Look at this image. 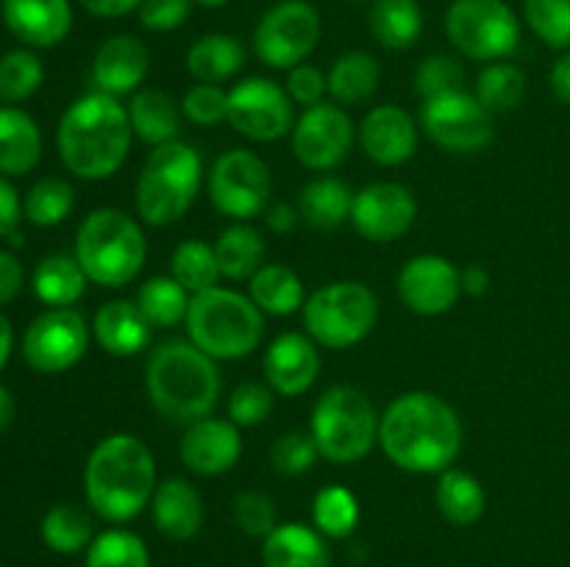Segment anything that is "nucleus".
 Here are the masks:
<instances>
[{
    "mask_svg": "<svg viewBox=\"0 0 570 567\" xmlns=\"http://www.w3.org/2000/svg\"><path fill=\"white\" fill-rule=\"evenodd\" d=\"M465 431L454 406L440 395L404 392L379 417V445L406 472H443L460 456Z\"/></svg>",
    "mask_w": 570,
    "mask_h": 567,
    "instance_id": "nucleus-1",
    "label": "nucleus"
},
{
    "mask_svg": "<svg viewBox=\"0 0 570 567\" xmlns=\"http://www.w3.org/2000/svg\"><path fill=\"white\" fill-rule=\"evenodd\" d=\"M131 120L120 98L106 92H89L72 100L61 115L56 145L72 176L83 181H106L128 159L131 148Z\"/></svg>",
    "mask_w": 570,
    "mask_h": 567,
    "instance_id": "nucleus-2",
    "label": "nucleus"
},
{
    "mask_svg": "<svg viewBox=\"0 0 570 567\" xmlns=\"http://www.w3.org/2000/svg\"><path fill=\"white\" fill-rule=\"evenodd\" d=\"M156 459L134 434H109L89 454L83 493L89 506L109 523H128L150 506L156 493Z\"/></svg>",
    "mask_w": 570,
    "mask_h": 567,
    "instance_id": "nucleus-3",
    "label": "nucleus"
},
{
    "mask_svg": "<svg viewBox=\"0 0 570 567\" xmlns=\"http://www.w3.org/2000/svg\"><path fill=\"white\" fill-rule=\"evenodd\" d=\"M145 392L167 422L193 426L212 417L220 398V372L193 342H165L145 365Z\"/></svg>",
    "mask_w": 570,
    "mask_h": 567,
    "instance_id": "nucleus-4",
    "label": "nucleus"
},
{
    "mask_svg": "<svg viewBox=\"0 0 570 567\" xmlns=\"http://www.w3.org/2000/svg\"><path fill=\"white\" fill-rule=\"evenodd\" d=\"M184 326L189 342L215 361L245 359L259 348L265 337V315L259 306L248 295L226 287L193 295Z\"/></svg>",
    "mask_w": 570,
    "mask_h": 567,
    "instance_id": "nucleus-5",
    "label": "nucleus"
},
{
    "mask_svg": "<svg viewBox=\"0 0 570 567\" xmlns=\"http://www.w3.org/2000/svg\"><path fill=\"white\" fill-rule=\"evenodd\" d=\"M76 259L89 281L120 289L142 272L148 242L131 215L104 206V209L89 211L78 226Z\"/></svg>",
    "mask_w": 570,
    "mask_h": 567,
    "instance_id": "nucleus-6",
    "label": "nucleus"
},
{
    "mask_svg": "<svg viewBox=\"0 0 570 567\" xmlns=\"http://www.w3.org/2000/svg\"><path fill=\"white\" fill-rule=\"evenodd\" d=\"M204 183L200 153L184 139L150 150L137 181V215L154 228L173 226L193 209Z\"/></svg>",
    "mask_w": 570,
    "mask_h": 567,
    "instance_id": "nucleus-7",
    "label": "nucleus"
},
{
    "mask_svg": "<svg viewBox=\"0 0 570 567\" xmlns=\"http://www.w3.org/2000/svg\"><path fill=\"white\" fill-rule=\"evenodd\" d=\"M376 406L362 389L337 384L317 398L312 409L309 434L321 459L334 465H354L365 459L379 442Z\"/></svg>",
    "mask_w": 570,
    "mask_h": 567,
    "instance_id": "nucleus-8",
    "label": "nucleus"
},
{
    "mask_svg": "<svg viewBox=\"0 0 570 567\" xmlns=\"http://www.w3.org/2000/svg\"><path fill=\"white\" fill-rule=\"evenodd\" d=\"M306 334L328 350H348L371 337L379 300L362 281H334L315 289L304 304Z\"/></svg>",
    "mask_w": 570,
    "mask_h": 567,
    "instance_id": "nucleus-9",
    "label": "nucleus"
},
{
    "mask_svg": "<svg viewBox=\"0 0 570 567\" xmlns=\"http://www.w3.org/2000/svg\"><path fill=\"white\" fill-rule=\"evenodd\" d=\"M445 33L465 59L504 61L521 44V20L504 0H454Z\"/></svg>",
    "mask_w": 570,
    "mask_h": 567,
    "instance_id": "nucleus-10",
    "label": "nucleus"
},
{
    "mask_svg": "<svg viewBox=\"0 0 570 567\" xmlns=\"http://www.w3.org/2000/svg\"><path fill=\"white\" fill-rule=\"evenodd\" d=\"M321 31V11L309 0H282L256 22L254 50L273 70H293L315 53Z\"/></svg>",
    "mask_w": 570,
    "mask_h": 567,
    "instance_id": "nucleus-11",
    "label": "nucleus"
},
{
    "mask_svg": "<svg viewBox=\"0 0 570 567\" xmlns=\"http://www.w3.org/2000/svg\"><path fill=\"white\" fill-rule=\"evenodd\" d=\"M209 200L223 217L234 222H248L259 217L271 203V170L254 150L232 148L215 159L209 178Z\"/></svg>",
    "mask_w": 570,
    "mask_h": 567,
    "instance_id": "nucleus-12",
    "label": "nucleus"
},
{
    "mask_svg": "<svg viewBox=\"0 0 570 567\" xmlns=\"http://www.w3.org/2000/svg\"><path fill=\"white\" fill-rule=\"evenodd\" d=\"M421 128L449 153H479L493 142V115L468 89L423 100Z\"/></svg>",
    "mask_w": 570,
    "mask_h": 567,
    "instance_id": "nucleus-13",
    "label": "nucleus"
},
{
    "mask_svg": "<svg viewBox=\"0 0 570 567\" xmlns=\"http://www.w3.org/2000/svg\"><path fill=\"white\" fill-rule=\"evenodd\" d=\"M226 122L254 142H276L293 133V98L271 78H245L228 92Z\"/></svg>",
    "mask_w": 570,
    "mask_h": 567,
    "instance_id": "nucleus-14",
    "label": "nucleus"
},
{
    "mask_svg": "<svg viewBox=\"0 0 570 567\" xmlns=\"http://www.w3.org/2000/svg\"><path fill=\"white\" fill-rule=\"evenodd\" d=\"M89 348V326L76 309H48L26 328L22 356L28 367L45 376L65 372L83 359Z\"/></svg>",
    "mask_w": 570,
    "mask_h": 567,
    "instance_id": "nucleus-15",
    "label": "nucleus"
},
{
    "mask_svg": "<svg viewBox=\"0 0 570 567\" xmlns=\"http://www.w3.org/2000/svg\"><path fill=\"white\" fill-rule=\"evenodd\" d=\"M356 128L343 106L317 103L304 109L293 126V153L306 170L326 172L343 165L354 148Z\"/></svg>",
    "mask_w": 570,
    "mask_h": 567,
    "instance_id": "nucleus-16",
    "label": "nucleus"
},
{
    "mask_svg": "<svg viewBox=\"0 0 570 567\" xmlns=\"http://www.w3.org/2000/svg\"><path fill=\"white\" fill-rule=\"evenodd\" d=\"M399 298L412 315L440 317L456 306L462 295V270L438 253L412 256L395 278Z\"/></svg>",
    "mask_w": 570,
    "mask_h": 567,
    "instance_id": "nucleus-17",
    "label": "nucleus"
},
{
    "mask_svg": "<svg viewBox=\"0 0 570 567\" xmlns=\"http://www.w3.org/2000/svg\"><path fill=\"white\" fill-rule=\"evenodd\" d=\"M417 217V200L404 183L376 181L354 195L351 222L367 242L387 245L404 237Z\"/></svg>",
    "mask_w": 570,
    "mask_h": 567,
    "instance_id": "nucleus-18",
    "label": "nucleus"
},
{
    "mask_svg": "<svg viewBox=\"0 0 570 567\" xmlns=\"http://www.w3.org/2000/svg\"><path fill=\"white\" fill-rule=\"evenodd\" d=\"M262 370H265V381L273 392L284 395V398H298L317 381V372H321L317 342L309 334H278L267 345Z\"/></svg>",
    "mask_w": 570,
    "mask_h": 567,
    "instance_id": "nucleus-19",
    "label": "nucleus"
},
{
    "mask_svg": "<svg viewBox=\"0 0 570 567\" xmlns=\"http://www.w3.org/2000/svg\"><path fill=\"white\" fill-rule=\"evenodd\" d=\"M239 454H243L239 426L220 417H204L187 426L178 442V456L195 476H223L237 465Z\"/></svg>",
    "mask_w": 570,
    "mask_h": 567,
    "instance_id": "nucleus-20",
    "label": "nucleus"
},
{
    "mask_svg": "<svg viewBox=\"0 0 570 567\" xmlns=\"http://www.w3.org/2000/svg\"><path fill=\"white\" fill-rule=\"evenodd\" d=\"M356 139H360L362 153L373 165L399 167L415 156L417 122L401 106H376V109H371L365 115L360 131H356Z\"/></svg>",
    "mask_w": 570,
    "mask_h": 567,
    "instance_id": "nucleus-21",
    "label": "nucleus"
},
{
    "mask_svg": "<svg viewBox=\"0 0 570 567\" xmlns=\"http://www.w3.org/2000/svg\"><path fill=\"white\" fill-rule=\"evenodd\" d=\"M148 70V44L139 37H131V33H117V37L106 39L98 53H95L92 83L98 92L122 98V94H134L142 87Z\"/></svg>",
    "mask_w": 570,
    "mask_h": 567,
    "instance_id": "nucleus-22",
    "label": "nucleus"
},
{
    "mask_svg": "<svg viewBox=\"0 0 570 567\" xmlns=\"http://www.w3.org/2000/svg\"><path fill=\"white\" fill-rule=\"evenodd\" d=\"M3 22L20 42L53 48L72 28L70 0H3Z\"/></svg>",
    "mask_w": 570,
    "mask_h": 567,
    "instance_id": "nucleus-23",
    "label": "nucleus"
},
{
    "mask_svg": "<svg viewBox=\"0 0 570 567\" xmlns=\"http://www.w3.org/2000/svg\"><path fill=\"white\" fill-rule=\"evenodd\" d=\"M156 528L170 539H193L204 526V498L187 478H167L150 498Z\"/></svg>",
    "mask_w": 570,
    "mask_h": 567,
    "instance_id": "nucleus-24",
    "label": "nucleus"
},
{
    "mask_svg": "<svg viewBox=\"0 0 570 567\" xmlns=\"http://www.w3.org/2000/svg\"><path fill=\"white\" fill-rule=\"evenodd\" d=\"M150 322L139 311L137 300H109L92 320V334L109 356H134L148 348Z\"/></svg>",
    "mask_w": 570,
    "mask_h": 567,
    "instance_id": "nucleus-25",
    "label": "nucleus"
},
{
    "mask_svg": "<svg viewBox=\"0 0 570 567\" xmlns=\"http://www.w3.org/2000/svg\"><path fill=\"white\" fill-rule=\"evenodd\" d=\"M265 567H328L332 550L317 528L304 523H278L262 545Z\"/></svg>",
    "mask_w": 570,
    "mask_h": 567,
    "instance_id": "nucleus-26",
    "label": "nucleus"
},
{
    "mask_svg": "<svg viewBox=\"0 0 570 567\" xmlns=\"http://www.w3.org/2000/svg\"><path fill=\"white\" fill-rule=\"evenodd\" d=\"M126 109L134 137L142 139L150 148H159V145L178 139L184 117L181 103H176L161 89H137Z\"/></svg>",
    "mask_w": 570,
    "mask_h": 567,
    "instance_id": "nucleus-27",
    "label": "nucleus"
},
{
    "mask_svg": "<svg viewBox=\"0 0 570 567\" xmlns=\"http://www.w3.org/2000/svg\"><path fill=\"white\" fill-rule=\"evenodd\" d=\"M42 156V133L37 120L22 109L3 106L0 109V172L26 176L39 165Z\"/></svg>",
    "mask_w": 570,
    "mask_h": 567,
    "instance_id": "nucleus-28",
    "label": "nucleus"
},
{
    "mask_svg": "<svg viewBox=\"0 0 570 567\" xmlns=\"http://www.w3.org/2000/svg\"><path fill=\"white\" fill-rule=\"evenodd\" d=\"M354 209V192L348 183L334 176L315 178L306 183L298 195V215L315 231H334L351 220Z\"/></svg>",
    "mask_w": 570,
    "mask_h": 567,
    "instance_id": "nucleus-29",
    "label": "nucleus"
},
{
    "mask_svg": "<svg viewBox=\"0 0 570 567\" xmlns=\"http://www.w3.org/2000/svg\"><path fill=\"white\" fill-rule=\"evenodd\" d=\"M245 48L232 33H206L187 50V72L198 83H226L243 70Z\"/></svg>",
    "mask_w": 570,
    "mask_h": 567,
    "instance_id": "nucleus-30",
    "label": "nucleus"
},
{
    "mask_svg": "<svg viewBox=\"0 0 570 567\" xmlns=\"http://www.w3.org/2000/svg\"><path fill=\"white\" fill-rule=\"evenodd\" d=\"M87 272L78 265L76 256H45L37 267H33V295L50 309H70L72 304L83 298L87 292Z\"/></svg>",
    "mask_w": 570,
    "mask_h": 567,
    "instance_id": "nucleus-31",
    "label": "nucleus"
},
{
    "mask_svg": "<svg viewBox=\"0 0 570 567\" xmlns=\"http://www.w3.org/2000/svg\"><path fill=\"white\" fill-rule=\"evenodd\" d=\"M434 500H438L440 515L454 526H473L482 520L484 509H488V495H484L479 478L460 467H449L440 472Z\"/></svg>",
    "mask_w": 570,
    "mask_h": 567,
    "instance_id": "nucleus-32",
    "label": "nucleus"
},
{
    "mask_svg": "<svg viewBox=\"0 0 570 567\" xmlns=\"http://www.w3.org/2000/svg\"><path fill=\"white\" fill-rule=\"evenodd\" d=\"M248 298L259 306L262 315L287 317L304 309L306 289L298 272L284 265H262L248 284Z\"/></svg>",
    "mask_w": 570,
    "mask_h": 567,
    "instance_id": "nucleus-33",
    "label": "nucleus"
},
{
    "mask_svg": "<svg viewBox=\"0 0 570 567\" xmlns=\"http://www.w3.org/2000/svg\"><path fill=\"white\" fill-rule=\"evenodd\" d=\"M215 256L223 278H228V281H245L248 278L250 281L256 270L265 265L262 261L265 259V239L248 222H232V226L217 233Z\"/></svg>",
    "mask_w": 570,
    "mask_h": 567,
    "instance_id": "nucleus-34",
    "label": "nucleus"
},
{
    "mask_svg": "<svg viewBox=\"0 0 570 567\" xmlns=\"http://www.w3.org/2000/svg\"><path fill=\"white\" fill-rule=\"evenodd\" d=\"M367 26L379 44L387 50H406L423 31V11L417 0H373Z\"/></svg>",
    "mask_w": 570,
    "mask_h": 567,
    "instance_id": "nucleus-35",
    "label": "nucleus"
},
{
    "mask_svg": "<svg viewBox=\"0 0 570 567\" xmlns=\"http://www.w3.org/2000/svg\"><path fill=\"white\" fill-rule=\"evenodd\" d=\"M326 78L328 94L340 106H356L376 94L379 81H382V67L365 50H348V53L334 61Z\"/></svg>",
    "mask_w": 570,
    "mask_h": 567,
    "instance_id": "nucleus-36",
    "label": "nucleus"
},
{
    "mask_svg": "<svg viewBox=\"0 0 570 567\" xmlns=\"http://www.w3.org/2000/svg\"><path fill=\"white\" fill-rule=\"evenodd\" d=\"M193 295L173 276H154L139 287L137 306L154 328H173L187 320Z\"/></svg>",
    "mask_w": 570,
    "mask_h": 567,
    "instance_id": "nucleus-37",
    "label": "nucleus"
},
{
    "mask_svg": "<svg viewBox=\"0 0 570 567\" xmlns=\"http://www.w3.org/2000/svg\"><path fill=\"white\" fill-rule=\"evenodd\" d=\"M473 94L490 115H507L521 106L523 94H527V76L521 67L510 64V61H493L479 72Z\"/></svg>",
    "mask_w": 570,
    "mask_h": 567,
    "instance_id": "nucleus-38",
    "label": "nucleus"
},
{
    "mask_svg": "<svg viewBox=\"0 0 570 567\" xmlns=\"http://www.w3.org/2000/svg\"><path fill=\"white\" fill-rule=\"evenodd\" d=\"M170 276L187 289L189 295H200L206 289H215L220 281V267H217L215 245H206L200 239H184L170 256Z\"/></svg>",
    "mask_w": 570,
    "mask_h": 567,
    "instance_id": "nucleus-39",
    "label": "nucleus"
},
{
    "mask_svg": "<svg viewBox=\"0 0 570 567\" xmlns=\"http://www.w3.org/2000/svg\"><path fill=\"white\" fill-rule=\"evenodd\" d=\"M312 523L326 539H345L360 523V500L348 487H323L312 500Z\"/></svg>",
    "mask_w": 570,
    "mask_h": 567,
    "instance_id": "nucleus-40",
    "label": "nucleus"
},
{
    "mask_svg": "<svg viewBox=\"0 0 570 567\" xmlns=\"http://www.w3.org/2000/svg\"><path fill=\"white\" fill-rule=\"evenodd\" d=\"M92 520L76 504H56L42 517V543L56 554H78L92 543Z\"/></svg>",
    "mask_w": 570,
    "mask_h": 567,
    "instance_id": "nucleus-41",
    "label": "nucleus"
},
{
    "mask_svg": "<svg viewBox=\"0 0 570 567\" xmlns=\"http://www.w3.org/2000/svg\"><path fill=\"white\" fill-rule=\"evenodd\" d=\"M76 206V192L65 178H42L28 189L22 200V215L39 228H53L70 217Z\"/></svg>",
    "mask_w": 570,
    "mask_h": 567,
    "instance_id": "nucleus-42",
    "label": "nucleus"
},
{
    "mask_svg": "<svg viewBox=\"0 0 570 567\" xmlns=\"http://www.w3.org/2000/svg\"><path fill=\"white\" fill-rule=\"evenodd\" d=\"M87 567H150L148 545L134 531L109 528L89 543Z\"/></svg>",
    "mask_w": 570,
    "mask_h": 567,
    "instance_id": "nucleus-43",
    "label": "nucleus"
},
{
    "mask_svg": "<svg viewBox=\"0 0 570 567\" xmlns=\"http://www.w3.org/2000/svg\"><path fill=\"white\" fill-rule=\"evenodd\" d=\"M45 81V67L31 50H11L0 59V100L20 103L31 98Z\"/></svg>",
    "mask_w": 570,
    "mask_h": 567,
    "instance_id": "nucleus-44",
    "label": "nucleus"
},
{
    "mask_svg": "<svg viewBox=\"0 0 570 567\" xmlns=\"http://www.w3.org/2000/svg\"><path fill=\"white\" fill-rule=\"evenodd\" d=\"M523 17L540 42L570 50V0H523Z\"/></svg>",
    "mask_w": 570,
    "mask_h": 567,
    "instance_id": "nucleus-45",
    "label": "nucleus"
},
{
    "mask_svg": "<svg viewBox=\"0 0 570 567\" xmlns=\"http://www.w3.org/2000/svg\"><path fill=\"white\" fill-rule=\"evenodd\" d=\"M460 89H465V67L454 56L434 53L423 59L415 70V94L421 100L460 92Z\"/></svg>",
    "mask_w": 570,
    "mask_h": 567,
    "instance_id": "nucleus-46",
    "label": "nucleus"
},
{
    "mask_svg": "<svg viewBox=\"0 0 570 567\" xmlns=\"http://www.w3.org/2000/svg\"><path fill=\"white\" fill-rule=\"evenodd\" d=\"M317 459L321 454H317V445L309 431L282 434L271 448V465L282 476H301V472L312 470Z\"/></svg>",
    "mask_w": 570,
    "mask_h": 567,
    "instance_id": "nucleus-47",
    "label": "nucleus"
},
{
    "mask_svg": "<svg viewBox=\"0 0 570 567\" xmlns=\"http://www.w3.org/2000/svg\"><path fill=\"white\" fill-rule=\"evenodd\" d=\"M181 111L195 126H220L228 120V92L217 83H195L181 98Z\"/></svg>",
    "mask_w": 570,
    "mask_h": 567,
    "instance_id": "nucleus-48",
    "label": "nucleus"
},
{
    "mask_svg": "<svg viewBox=\"0 0 570 567\" xmlns=\"http://www.w3.org/2000/svg\"><path fill=\"white\" fill-rule=\"evenodd\" d=\"M273 411V389L267 384H239L228 398V420L239 428L259 426Z\"/></svg>",
    "mask_w": 570,
    "mask_h": 567,
    "instance_id": "nucleus-49",
    "label": "nucleus"
},
{
    "mask_svg": "<svg viewBox=\"0 0 570 567\" xmlns=\"http://www.w3.org/2000/svg\"><path fill=\"white\" fill-rule=\"evenodd\" d=\"M234 523L243 528L248 537L265 539L278 526V511L273 498L265 493H239L234 498Z\"/></svg>",
    "mask_w": 570,
    "mask_h": 567,
    "instance_id": "nucleus-50",
    "label": "nucleus"
},
{
    "mask_svg": "<svg viewBox=\"0 0 570 567\" xmlns=\"http://www.w3.org/2000/svg\"><path fill=\"white\" fill-rule=\"evenodd\" d=\"M139 22L154 33H167L181 28L193 14V0H142L139 6Z\"/></svg>",
    "mask_w": 570,
    "mask_h": 567,
    "instance_id": "nucleus-51",
    "label": "nucleus"
},
{
    "mask_svg": "<svg viewBox=\"0 0 570 567\" xmlns=\"http://www.w3.org/2000/svg\"><path fill=\"white\" fill-rule=\"evenodd\" d=\"M284 89L293 98V103L309 109V106L323 103V94L328 92V78L315 64H306L304 61V64L287 70V87Z\"/></svg>",
    "mask_w": 570,
    "mask_h": 567,
    "instance_id": "nucleus-52",
    "label": "nucleus"
},
{
    "mask_svg": "<svg viewBox=\"0 0 570 567\" xmlns=\"http://www.w3.org/2000/svg\"><path fill=\"white\" fill-rule=\"evenodd\" d=\"M22 281H26V272H22L17 256L9 253V250H0V306L20 295Z\"/></svg>",
    "mask_w": 570,
    "mask_h": 567,
    "instance_id": "nucleus-53",
    "label": "nucleus"
},
{
    "mask_svg": "<svg viewBox=\"0 0 570 567\" xmlns=\"http://www.w3.org/2000/svg\"><path fill=\"white\" fill-rule=\"evenodd\" d=\"M20 195H17V189L0 176V237H11V233L17 231V226H20Z\"/></svg>",
    "mask_w": 570,
    "mask_h": 567,
    "instance_id": "nucleus-54",
    "label": "nucleus"
},
{
    "mask_svg": "<svg viewBox=\"0 0 570 567\" xmlns=\"http://www.w3.org/2000/svg\"><path fill=\"white\" fill-rule=\"evenodd\" d=\"M265 215V226L271 228L273 233H287L298 226L301 215H298V206H289L284 200H276V203H267V209L262 211Z\"/></svg>",
    "mask_w": 570,
    "mask_h": 567,
    "instance_id": "nucleus-55",
    "label": "nucleus"
},
{
    "mask_svg": "<svg viewBox=\"0 0 570 567\" xmlns=\"http://www.w3.org/2000/svg\"><path fill=\"white\" fill-rule=\"evenodd\" d=\"M89 14L104 17V20H115V17H126L131 11H139L142 0H78Z\"/></svg>",
    "mask_w": 570,
    "mask_h": 567,
    "instance_id": "nucleus-56",
    "label": "nucleus"
},
{
    "mask_svg": "<svg viewBox=\"0 0 570 567\" xmlns=\"http://www.w3.org/2000/svg\"><path fill=\"white\" fill-rule=\"evenodd\" d=\"M549 83L554 98L560 100L562 106H570V50H566V53L554 61V67H551L549 72Z\"/></svg>",
    "mask_w": 570,
    "mask_h": 567,
    "instance_id": "nucleus-57",
    "label": "nucleus"
},
{
    "mask_svg": "<svg viewBox=\"0 0 570 567\" xmlns=\"http://www.w3.org/2000/svg\"><path fill=\"white\" fill-rule=\"evenodd\" d=\"M490 289V272L482 265H471L462 270V292L471 298H482Z\"/></svg>",
    "mask_w": 570,
    "mask_h": 567,
    "instance_id": "nucleus-58",
    "label": "nucleus"
},
{
    "mask_svg": "<svg viewBox=\"0 0 570 567\" xmlns=\"http://www.w3.org/2000/svg\"><path fill=\"white\" fill-rule=\"evenodd\" d=\"M14 411H17V406H14V398H11L9 387H3V384H0V431H6V428L14 422Z\"/></svg>",
    "mask_w": 570,
    "mask_h": 567,
    "instance_id": "nucleus-59",
    "label": "nucleus"
},
{
    "mask_svg": "<svg viewBox=\"0 0 570 567\" xmlns=\"http://www.w3.org/2000/svg\"><path fill=\"white\" fill-rule=\"evenodd\" d=\"M11 339H14V334H11L9 317L0 315V370H3L11 356Z\"/></svg>",
    "mask_w": 570,
    "mask_h": 567,
    "instance_id": "nucleus-60",
    "label": "nucleus"
},
{
    "mask_svg": "<svg viewBox=\"0 0 570 567\" xmlns=\"http://www.w3.org/2000/svg\"><path fill=\"white\" fill-rule=\"evenodd\" d=\"M193 3L204 6V9H220V6L232 3V0H193Z\"/></svg>",
    "mask_w": 570,
    "mask_h": 567,
    "instance_id": "nucleus-61",
    "label": "nucleus"
},
{
    "mask_svg": "<svg viewBox=\"0 0 570 567\" xmlns=\"http://www.w3.org/2000/svg\"><path fill=\"white\" fill-rule=\"evenodd\" d=\"M0 3H3V0H0Z\"/></svg>",
    "mask_w": 570,
    "mask_h": 567,
    "instance_id": "nucleus-62",
    "label": "nucleus"
},
{
    "mask_svg": "<svg viewBox=\"0 0 570 567\" xmlns=\"http://www.w3.org/2000/svg\"><path fill=\"white\" fill-rule=\"evenodd\" d=\"M0 567H3V565H0Z\"/></svg>",
    "mask_w": 570,
    "mask_h": 567,
    "instance_id": "nucleus-63",
    "label": "nucleus"
}]
</instances>
